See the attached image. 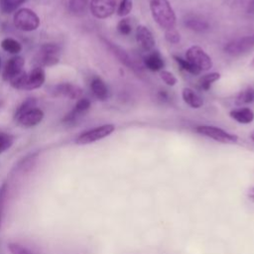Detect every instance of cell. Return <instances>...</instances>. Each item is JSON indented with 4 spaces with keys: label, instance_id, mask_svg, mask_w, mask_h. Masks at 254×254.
<instances>
[{
    "label": "cell",
    "instance_id": "obj_1",
    "mask_svg": "<svg viewBox=\"0 0 254 254\" xmlns=\"http://www.w3.org/2000/svg\"><path fill=\"white\" fill-rule=\"evenodd\" d=\"M150 10L154 21L165 30L174 29L176 25V14L168 0H151Z\"/></svg>",
    "mask_w": 254,
    "mask_h": 254
},
{
    "label": "cell",
    "instance_id": "obj_2",
    "mask_svg": "<svg viewBox=\"0 0 254 254\" xmlns=\"http://www.w3.org/2000/svg\"><path fill=\"white\" fill-rule=\"evenodd\" d=\"M13 21L17 29L26 32L35 31L40 25V19L38 15L28 8L18 10L14 15Z\"/></svg>",
    "mask_w": 254,
    "mask_h": 254
},
{
    "label": "cell",
    "instance_id": "obj_3",
    "mask_svg": "<svg viewBox=\"0 0 254 254\" xmlns=\"http://www.w3.org/2000/svg\"><path fill=\"white\" fill-rule=\"evenodd\" d=\"M195 131L203 136L211 138L214 141L223 144H235L238 142V136L226 132L225 130L209 125H198L195 127Z\"/></svg>",
    "mask_w": 254,
    "mask_h": 254
},
{
    "label": "cell",
    "instance_id": "obj_4",
    "mask_svg": "<svg viewBox=\"0 0 254 254\" xmlns=\"http://www.w3.org/2000/svg\"><path fill=\"white\" fill-rule=\"evenodd\" d=\"M186 60L199 71L208 70L212 67L211 58L198 46H191L187 50Z\"/></svg>",
    "mask_w": 254,
    "mask_h": 254
},
{
    "label": "cell",
    "instance_id": "obj_5",
    "mask_svg": "<svg viewBox=\"0 0 254 254\" xmlns=\"http://www.w3.org/2000/svg\"><path fill=\"white\" fill-rule=\"evenodd\" d=\"M115 130V126L113 124H104L92 129H89L83 133H81L76 138V144L85 145L101 140L107 136H109Z\"/></svg>",
    "mask_w": 254,
    "mask_h": 254
},
{
    "label": "cell",
    "instance_id": "obj_6",
    "mask_svg": "<svg viewBox=\"0 0 254 254\" xmlns=\"http://www.w3.org/2000/svg\"><path fill=\"white\" fill-rule=\"evenodd\" d=\"M254 48V36H245L227 43L224 52L232 57H237L248 53Z\"/></svg>",
    "mask_w": 254,
    "mask_h": 254
},
{
    "label": "cell",
    "instance_id": "obj_7",
    "mask_svg": "<svg viewBox=\"0 0 254 254\" xmlns=\"http://www.w3.org/2000/svg\"><path fill=\"white\" fill-rule=\"evenodd\" d=\"M60 47L56 44H46L42 46L37 56V63L44 66H52L58 64L60 59Z\"/></svg>",
    "mask_w": 254,
    "mask_h": 254
},
{
    "label": "cell",
    "instance_id": "obj_8",
    "mask_svg": "<svg viewBox=\"0 0 254 254\" xmlns=\"http://www.w3.org/2000/svg\"><path fill=\"white\" fill-rule=\"evenodd\" d=\"M117 0H91L90 11L98 19L110 17L116 10Z\"/></svg>",
    "mask_w": 254,
    "mask_h": 254
},
{
    "label": "cell",
    "instance_id": "obj_9",
    "mask_svg": "<svg viewBox=\"0 0 254 254\" xmlns=\"http://www.w3.org/2000/svg\"><path fill=\"white\" fill-rule=\"evenodd\" d=\"M103 42L105 43L106 47L111 51V53L127 67H129L130 69H132L134 72H136L137 74H141V69L140 67H138V65L134 63V61L130 58V56L120 47H118L117 45L103 39Z\"/></svg>",
    "mask_w": 254,
    "mask_h": 254
},
{
    "label": "cell",
    "instance_id": "obj_10",
    "mask_svg": "<svg viewBox=\"0 0 254 254\" xmlns=\"http://www.w3.org/2000/svg\"><path fill=\"white\" fill-rule=\"evenodd\" d=\"M136 41L140 48L145 52H152L155 47V39L152 32L144 25H139L136 28Z\"/></svg>",
    "mask_w": 254,
    "mask_h": 254
},
{
    "label": "cell",
    "instance_id": "obj_11",
    "mask_svg": "<svg viewBox=\"0 0 254 254\" xmlns=\"http://www.w3.org/2000/svg\"><path fill=\"white\" fill-rule=\"evenodd\" d=\"M43 117H44V112L40 108L33 107V108L25 111L21 115H19L16 118V120L22 126L32 127V126L39 124L42 121Z\"/></svg>",
    "mask_w": 254,
    "mask_h": 254
},
{
    "label": "cell",
    "instance_id": "obj_12",
    "mask_svg": "<svg viewBox=\"0 0 254 254\" xmlns=\"http://www.w3.org/2000/svg\"><path fill=\"white\" fill-rule=\"evenodd\" d=\"M25 61L22 57L16 56L11 58L5 64L3 70V78L6 81H10L14 76L19 74L23 70Z\"/></svg>",
    "mask_w": 254,
    "mask_h": 254
},
{
    "label": "cell",
    "instance_id": "obj_13",
    "mask_svg": "<svg viewBox=\"0 0 254 254\" xmlns=\"http://www.w3.org/2000/svg\"><path fill=\"white\" fill-rule=\"evenodd\" d=\"M45 82V71L41 66H36L29 73H27L26 83L24 89H36Z\"/></svg>",
    "mask_w": 254,
    "mask_h": 254
},
{
    "label": "cell",
    "instance_id": "obj_14",
    "mask_svg": "<svg viewBox=\"0 0 254 254\" xmlns=\"http://www.w3.org/2000/svg\"><path fill=\"white\" fill-rule=\"evenodd\" d=\"M55 94L56 95H61V96H65L70 99H79L82 90L78 86L69 83V82H64V83H60L55 87Z\"/></svg>",
    "mask_w": 254,
    "mask_h": 254
},
{
    "label": "cell",
    "instance_id": "obj_15",
    "mask_svg": "<svg viewBox=\"0 0 254 254\" xmlns=\"http://www.w3.org/2000/svg\"><path fill=\"white\" fill-rule=\"evenodd\" d=\"M90 107V101L87 98H79L74 106V108L64 118V122L71 123L74 122L80 115L84 114Z\"/></svg>",
    "mask_w": 254,
    "mask_h": 254
},
{
    "label": "cell",
    "instance_id": "obj_16",
    "mask_svg": "<svg viewBox=\"0 0 254 254\" xmlns=\"http://www.w3.org/2000/svg\"><path fill=\"white\" fill-rule=\"evenodd\" d=\"M229 116L241 124H249L254 120V111L249 107H241L231 110Z\"/></svg>",
    "mask_w": 254,
    "mask_h": 254
},
{
    "label": "cell",
    "instance_id": "obj_17",
    "mask_svg": "<svg viewBox=\"0 0 254 254\" xmlns=\"http://www.w3.org/2000/svg\"><path fill=\"white\" fill-rule=\"evenodd\" d=\"M144 64H145V66L152 71L161 70L165 64L163 58L156 51H152L144 58Z\"/></svg>",
    "mask_w": 254,
    "mask_h": 254
},
{
    "label": "cell",
    "instance_id": "obj_18",
    "mask_svg": "<svg viewBox=\"0 0 254 254\" xmlns=\"http://www.w3.org/2000/svg\"><path fill=\"white\" fill-rule=\"evenodd\" d=\"M90 89L93 93V95L98 98L99 100H105L108 97V88L105 84V82L100 77H94L92 78L90 82Z\"/></svg>",
    "mask_w": 254,
    "mask_h": 254
},
{
    "label": "cell",
    "instance_id": "obj_19",
    "mask_svg": "<svg viewBox=\"0 0 254 254\" xmlns=\"http://www.w3.org/2000/svg\"><path fill=\"white\" fill-rule=\"evenodd\" d=\"M182 95H183L184 101L188 105H190L191 108H199L203 104V100L201 99V97L190 87H185L183 89Z\"/></svg>",
    "mask_w": 254,
    "mask_h": 254
},
{
    "label": "cell",
    "instance_id": "obj_20",
    "mask_svg": "<svg viewBox=\"0 0 254 254\" xmlns=\"http://www.w3.org/2000/svg\"><path fill=\"white\" fill-rule=\"evenodd\" d=\"M185 26L195 32H203L208 29V23L197 17H190L185 20Z\"/></svg>",
    "mask_w": 254,
    "mask_h": 254
},
{
    "label": "cell",
    "instance_id": "obj_21",
    "mask_svg": "<svg viewBox=\"0 0 254 254\" xmlns=\"http://www.w3.org/2000/svg\"><path fill=\"white\" fill-rule=\"evenodd\" d=\"M220 78V74L218 72H210V73H206L204 75H202L199 80H198V83H199V86L201 89L203 90H208L211 86V84L218 80Z\"/></svg>",
    "mask_w": 254,
    "mask_h": 254
},
{
    "label": "cell",
    "instance_id": "obj_22",
    "mask_svg": "<svg viewBox=\"0 0 254 254\" xmlns=\"http://www.w3.org/2000/svg\"><path fill=\"white\" fill-rule=\"evenodd\" d=\"M1 47L4 51L10 53V54H18L22 47L20 43L12 38H6L1 42Z\"/></svg>",
    "mask_w": 254,
    "mask_h": 254
},
{
    "label": "cell",
    "instance_id": "obj_23",
    "mask_svg": "<svg viewBox=\"0 0 254 254\" xmlns=\"http://www.w3.org/2000/svg\"><path fill=\"white\" fill-rule=\"evenodd\" d=\"M173 58L176 61V63L178 64V65L183 70H185L189 73H191V74H199L200 73V71L194 65H192L189 61H187L186 59H183V58L178 57V56H173Z\"/></svg>",
    "mask_w": 254,
    "mask_h": 254
},
{
    "label": "cell",
    "instance_id": "obj_24",
    "mask_svg": "<svg viewBox=\"0 0 254 254\" xmlns=\"http://www.w3.org/2000/svg\"><path fill=\"white\" fill-rule=\"evenodd\" d=\"M24 2L25 0H0V10L3 13H11Z\"/></svg>",
    "mask_w": 254,
    "mask_h": 254
},
{
    "label": "cell",
    "instance_id": "obj_25",
    "mask_svg": "<svg viewBox=\"0 0 254 254\" xmlns=\"http://www.w3.org/2000/svg\"><path fill=\"white\" fill-rule=\"evenodd\" d=\"M88 0H69L68 7L71 13L73 14H81L84 12L87 6Z\"/></svg>",
    "mask_w": 254,
    "mask_h": 254
},
{
    "label": "cell",
    "instance_id": "obj_26",
    "mask_svg": "<svg viewBox=\"0 0 254 254\" xmlns=\"http://www.w3.org/2000/svg\"><path fill=\"white\" fill-rule=\"evenodd\" d=\"M254 100V89L252 87L242 90L237 96V102L239 104L250 103Z\"/></svg>",
    "mask_w": 254,
    "mask_h": 254
},
{
    "label": "cell",
    "instance_id": "obj_27",
    "mask_svg": "<svg viewBox=\"0 0 254 254\" xmlns=\"http://www.w3.org/2000/svg\"><path fill=\"white\" fill-rule=\"evenodd\" d=\"M26 78H27V73L24 70H22L19 74L14 76L9 82L14 88L24 89L25 88V83H26Z\"/></svg>",
    "mask_w": 254,
    "mask_h": 254
},
{
    "label": "cell",
    "instance_id": "obj_28",
    "mask_svg": "<svg viewBox=\"0 0 254 254\" xmlns=\"http://www.w3.org/2000/svg\"><path fill=\"white\" fill-rule=\"evenodd\" d=\"M14 142V137L10 134L0 132V154L8 150Z\"/></svg>",
    "mask_w": 254,
    "mask_h": 254
},
{
    "label": "cell",
    "instance_id": "obj_29",
    "mask_svg": "<svg viewBox=\"0 0 254 254\" xmlns=\"http://www.w3.org/2000/svg\"><path fill=\"white\" fill-rule=\"evenodd\" d=\"M133 7L132 0H119V4L117 7V14L119 16H126L128 15Z\"/></svg>",
    "mask_w": 254,
    "mask_h": 254
},
{
    "label": "cell",
    "instance_id": "obj_30",
    "mask_svg": "<svg viewBox=\"0 0 254 254\" xmlns=\"http://www.w3.org/2000/svg\"><path fill=\"white\" fill-rule=\"evenodd\" d=\"M6 195H7V184L4 183L0 186V229L2 226V221H3V216H4Z\"/></svg>",
    "mask_w": 254,
    "mask_h": 254
},
{
    "label": "cell",
    "instance_id": "obj_31",
    "mask_svg": "<svg viewBox=\"0 0 254 254\" xmlns=\"http://www.w3.org/2000/svg\"><path fill=\"white\" fill-rule=\"evenodd\" d=\"M117 31L124 36H127L132 32V25L128 18H123L118 22Z\"/></svg>",
    "mask_w": 254,
    "mask_h": 254
},
{
    "label": "cell",
    "instance_id": "obj_32",
    "mask_svg": "<svg viewBox=\"0 0 254 254\" xmlns=\"http://www.w3.org/2000/svg\"><path fill=\"white\" fill-rule=\"evenodd\" d=\"M35 105H36V100H35L34 98H29V99H27V100L24 101V102L19 106V108L17 109V111H16V113H15V118H17L19 115H21V114L24 113L25 111H27V110H29V109L35 107Z\"/></svg>",
    "mask_w": 254,
    "mask_h": 254
},
{
    "label": "cell",
    "instance_id": "obj_33",
    "mask_svg": "<svg viewBox=\"0 0 254 254\" xmlns=\"http://www.w3.org/2000/svg\"><path fill=\"white\" fill-rule=\"evenodd\" d=\"M8 249L11 254H34L32 251H30L26 247L17 243H9Z\"/></svg>",
    "mask_w": 254,
    "mask_h": 254
},
{
    "label": "cell",
    "instance_id": "obj_34",
    "mask_svg": "<svg viewBox=\"0 0 254 254\" xmlns=\"http://www.w3.org/2000/svg\"><path fill=\"white\" fill-rule=\"evenodd\" d=\"M160 77L161 79L168 85L170 86H174L177 83V77L168 70H161L160 72Z\"/></svg>",
    "mask_w": 254,
    "mask_h": 254
},
{
    "label": "cell",
    "instance_id": "obj_35",
    "mask_svg": "<svg viewBox=\"0 0 254 254\" xmlns=\"http://www.w3.org/2000/svg\"><path fill=\"white\" fill-rule=\"evenodd\" d=\"M165 38L166 40L171 43V44H178L181 41V35L180 33L175 30V29H170V30H166L165 33Z\"/></svg>",
    "mask_w": 254,
    "mask_h": 254
},
{
    "label": "cell",
    "instance_id": "obj_36",
    "mask_svg": "<svg viewBox=\"0 0 254 254\" xmlns=\"http://www.w3.org/2000/svg\"><path fill=\"white\" fill-rule=\"evenodd\" d=\"M247 12L250 14H254V0H250L247 6Z\"/></svg>",
    "mask_w": 254,
    "mask_h": 254
},
{
    "label": "cell",
    "instance_id": "obj_37",
    "mask_svg": "<svg viewBox=\"0 0 254 254\" xmlns=\"http://www.w3.org/2000/svg\"><path fill=\"white\" fill-rule=\"evenodd\" d=\"M247 195H248V197H249L250 200L254 201V187H252V188H250V189L248 190Z\"/></svg>",
    "mask_w": 254,
    "mask_h": 254
},
{
    "label": "cell",
    "instance_id": "obj_38",
    "mask_svg": "<svg viewBox=\"0 0 254 254\" xmlns=\"http://www.w3.org/2000/svg\"><path fill=\"white\" fill-rule=\"evenodd\" d=\"M250 138H251V140L254 142V131L251 133V135H250Z\"/></svg>",
    "mask_w": 254,
    "mask_h": 254
},
{
    "label": "cell",
    "instance_id": "obj_39",
    "mask_svg": "<svg viewBox=\"0 0 254 254\" xmlns=\"http://www.w3.org/2000/svg\"><path fill=\"white\" fill-rule=\"evenodd\" d=\"M252 65H254V59H253V62H252Z\"/></svg>",
    "mask_w": 254,
    "mask_h": 254
},
{
    "label": "cell",
    "instance_id": "obj_40",
    "mask_svg": "<svg viewBox=\"0 0 254 254\" xmlns=\"http://www.w3.org/2000/svg\"><path fill=\"white\" fill-rule=\"evenodd\" d=\"M0 64H1V61H0Z\"/></svg>",
    "mask_w": 254,
    "mask_h": 254
}]
</instances>
